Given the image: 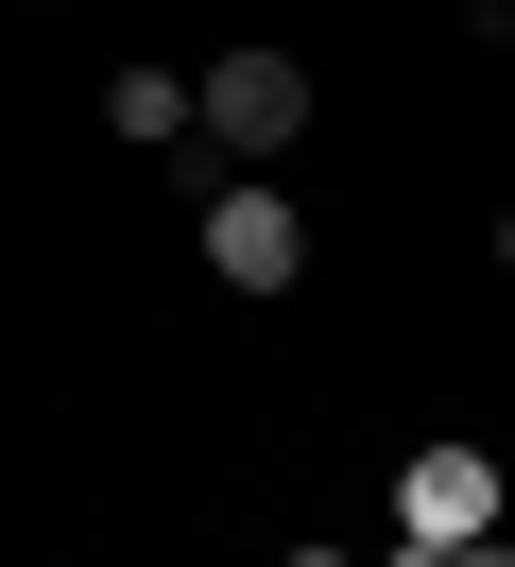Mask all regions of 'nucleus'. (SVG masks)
I'll return each mask as SVG.
<instances>
[{
	"label": "nucleus",
	"mask_w": 515,
	"mask_h": 567,
	"mask_svg": "<svg viewBox=\"0 0 515 567\" xmlns=\"http://www.w3.org/2000/svg\"><path fill=\"white\" fill-rule=\"evenodd\" d=\"M189 121L224 155H275V138H309V70L292 52H224V70H189Z\"/></svg>",
	"instance_id": "f257e3e1"
},
{
	"label": "nucleus",
	"mask_w": 515,
	"mask_h": 567,
	"mask_svg": "<svg viewBox=\"0 0 515 567\" xmlns=\"http://www.w3.org/2000/svg\"><path fill=\"white\" fill-rule=\"evenodd\" d=\"M206 276H224V292H292V276H309L292 189H258V173H240V189H206Z\"/></svg>",
	"instance_id": "f03ea898"
},
{
	"label": "nucleus",
	"mask_w": 515,
	"mask_h": 567,
	"mask_svg": "<svg viewBox=\"0 0 515 567\" xmlns=\"http://www.w3.org/2000/svg\"><path fill=\"white\" fill-rule=\"evenodd\" d=\"M395 533H430V550L498 533V447H412L395 464Z\"/></svg>",
	"instance_id": "7ed1b4c3"
},
{
	"label": "nucleus",
	"mask_w": 515,
	"mask_h": 567,
	"mask_svg": "<svg viewBox=\"0 0 515 567\" xmlns=\"http://www.w3.org/2000/svg\"><path fill=\"white\" fill-rule=\"evenodd\" d=\"M103 121H121L137 155H172V138H206V121H189V70H121V86H103Z\"/></svg>",
	"instance_id": "20e7f679"
},
{
	"label": "nucleus",
	"mask_w": 515,
	"mask_h": 567,
	"mask_svg": "<svg viewBox=\"0 0 515 567\" xmlns=\"http://www.w3.org/2000/svg\"><path fill=\"white\" fill-rule=\"evenodd\" d=\"M446 567H515V550H498V533H464V550H446Z\"/></svg>",
	"instance_id": "39448f33"
},
{
	"label": "nucleus",
	"mask_w": 515,
	"mask_h": 567,
	"mask_svg": "<svg viewBox=\"0 0 515 567\" xmlns=\"http://www.w3.org/2000/svg\"><path fill=\"white\" fill-rule=\"evenodd\" d=\"M275 567H343V550H275Z\"/></svg>",
	"instance_id": "423d86ee"
},
{
	"label": "nucleus",
	"mask_w": 515,
	"mask_h": 567,
	"mask_svg": "<svg viewBox=\"0 0 515 567\" xmlns=\"http://www.w3.org/2000/svg\"><path fill=\"white\" fill-rule=\"evenodd\" d=\"M498 276H515V207H498Z\"/></svg>",
	"instance_id": "0eeeda50"
}]
</instances>
